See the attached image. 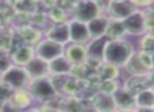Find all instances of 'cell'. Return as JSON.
Returning a JSON list of instances; mask_svg holds the SVG:
<instances>
[{
	"label": "cell",
	"instance_id": "26",
	"mask_svg": "<svg viewBox=\"0 0 154 112\" xmlns=\"http://www.w3.org/2000/svg\"><path fill=\"white\" fill-rule=\"evenodd\" d=\"M140 50L154 53V35L152 33H149L142 38L140 42Z\"/></svg>",
	"mask_w": 154,
	"mask_h": 112
},
{
	"label": "cell",
	"instance_id": "11",
	"mask_svg": "<svg viewBox=\"0 0 154 112\" xmlns=\"http://www.w3.org/2000/svg\"><path fill=\"white\" fill-rule=\"evenodd\" d=\"M116 109L131 110L135 109V96L125 88H118L112 93Z\"/></svg>",
	"mask_w": 154,
	"mask_h": 112
},
{
	"label": "cell",
	"instance_id": "19",
	"mask_svg": "<svg viewBox=\"0 0 154 112\" xmlns=\"http://www.w3.org/2000/svg\"><path fill=\"white\" fill-rule=\"evenodd\" d=\"M108 21L109 18L107 16H103V15H99L97 17L93 18L92 20L88 21L86 24H87V29L89 32L90 39L99 38L102 36H105V32L107 29Z\"/></svg>",
	"mask_w": 154,
	"mask_h": 112
},
{
	"label": "cell",
	"instance_id": "30",
	"mask_svg": "<svg viewBox=\"0 0 154 112\" xmlns=\"http://www.w3.org/2000/svg\"><path fill=\"white\" fill-rule=\"evenodd\" d=\"M147 77H148L149 86H150V88H152V89L154 90V69L150 70Z\"/></svg>",
	"mask_w": 154,
	"mask_h": 112
},
{
	"label": "cell",
	"instance_id": "29",
	"mask_svg": "<svg viewBox=\"0 0 154 112\" xmlns=\"http://www.w3.org/2000/svg\"><path fill=\"white\" fill-rule=\"evenodd\" d=\"M136 6H148L149 4L153 3L154 0H130Z\"/></svg>",
	"mask_w": 154,
	"mask_h": 112
},
{
	"label": "cell",
	"instance_id": "13",
	"mask_svg": "<svg viewBox=\"0 0 154 112\" xmlns=\"http://www.w3.org/2000/svg\"><path fill=\"white\" fill-rule=\"evenodd\" d=\"M11 55L13 64L19 66H24L27 62H29L35 57V48L32 45L22 44L18 46Z\"/></svg>",
	"mask_w": 154,
	"mask_h": 112
},
{
	"label": "cell",
	"instance_id": "5",
	"mask_svg": "<svg viewBox=\"0 0 154 112\" xmlns=\"http://www.w3.org/2000/svg\"><path fill=\"white\" fill-rule=\"evenodd\" d=\"M135 10H137V6L134 5L130 0H109L106 13L110 19L124 20Z\"/></svg>",
	"mask_w": 154,
	"mask_h": 112
},
{
	"label": "cell",
	"instance_id": "1",
	"mask_svg": "<svg viewBox=\"0 0 154 112\" xmlns=\"http://www.w3.org/2000/svg\"><path fill=\"white\" fill-rule=\"evenodd\" d=\"M133 51L132 44L126 39H108L104 47L103 62L124 66Z\"/></svg>",
	"mask_w": 154,
	"mask_h": 112
},
{
	"label": "cell",
	"instance_id": "24",
	"mask_svg": "<svg viewBox=\"0 0 154 112\" xmlns=\"http://www.w3.org/2000/svg\"><path fill=\"white\" fill-rule=\"evenodd\" d=\"M13 42V35L8 29L0 27V50L8 51Z\"/></svg>",
	"mask_w": 154,
	"mask_h": 112
},
{
	"label": "cell",
	"instance_id": "28",
	"mask_svg": "<svg viewBox=\"0 0 154 112\" xmlns=\"http://www.w3.org/2000/svg\"><path fill=\"white\" fill-rule=\"evenodd\" d=\"M13 91H14V89H12L8 85H6L5 83L0 81V102L6 104L8 98L12 95Z\"/></svg>",
	"mask_w": 154,
	"mask_h": 112
},
{
	"label": "cell",
	"instance_id": "12",
	"mask_svg": "<svg viewBox=\"0 0 154 112\" xmlns=\"http://www.w3.org/2000/svg\"><path fill=\"white\" fill-rule=\"evenodd\" d=\"M32 100L34 98L27 89H16L13 91L6 103H8V105L14 109H24L32 105Z\"/></svg>",
	"mask_w": 154,
	"mask_h": 112
},
{
	"label": "cell",
	"instance_id": "21",
	"mask_svg": "<svg viewBox=\"0 0 154 112\" xmlns=\"http://www.w3.org/2000/svg\"><path fill=\"white\" fill-rule=\"evenodd\" d=\"M148 74L146 75H132L129 77V80L126 83L125 89H127L129 92H131L132 94L135 95L137 92H140V90L145 89V88L150 87L148 82Z\"/></svg>",
	"mask_w": 154,
	"mask_h": 112
},
{
	"label": "cell",
	"instance_id": "9",
	"mask_svg": "<svg viewBox=\"0 0 154 112\" xmlns=\"http://www.w3.org/2000/svg\"><path fill=\"white\" fill-rule=\"evenodd\" d=\"M63 55L69 60L72 65L75 64H85L87 60V47L85 44L70 42L67 46L64 47Z\"/></svg>",
	"mask_w": 154,
	"mask_h": 112
},
{
	"label": "cell",
	"instance_id": "3",
	"mask_svg": "<svg viewBox=\"0 0 154 112\" xmlns=\"http://www.w3.org/2000/svg\"><path fill=\"white\" fill-rule=\"evenodd\" d=\"M0 81L10 86L12 89H27L29 84V77L23 66L11 65L3 74H1Z\"/></svg>",
	"mask_w": 154,
	"mask_h": 112
},
{
	"label": "cell",
	"instance_id": "8",
	"mask_svg": "<svg viewBox=\"0 0 154 112\" xmlns=\"http://www.w3.org/2000/svg\"><path fill=\"white\" fill-rule=\"evenodd\" d=\"M69 29V42L85 44L90 40V35L87 29V24L79 20H73L68 22Z\"/></svg>",
	"mask_w": 154,
	"mask_h": 112
},
{
	"label": "cell",
	"instance_id": "15",
	"mask_svg": "<svg viewBox=\"0 0 154 112\" xmlns=\"http://www.w3.org/2000/svg\"><path fill=\"white\" fill-rule=\"evenodd\" d=\"M46 38L58 42L60 44L66 45L69 43V29L68 22H58L46 34Z\"/></svg>",
	"mask_w": 154,
	"mask_h": 112
},
{
	"label": "cell",
	"instance_id": "7",
	"mask_svg": "<svg viewBox=\"0 0 154 112\" xmlns=\"http://www.w3.org/2000/svg\"><path fill=\"white\" fill-rule=\"evenodd\" d=\"M122 21L127 34H130L132 36H140L146 33L145 15L142 11L135 10L131 15H129Z\"/></svg>",
	"mask_w": 154,
	"mask_h": 112
},
{
	"label": "cell",
	"instance_id": "22",
	"mask_svg": "<svg viewBox=\"0 0 154 112\" xmlns=\"http://www.w3.org/2000/svg\"><path fill=\"white\" fill-rule=\"evenodd\" d=\"M126 29L122 20H114L110 19L108 21L107 29L105 32V36L108 39H122L126 35Z\"/></svg>",
	"mask_w": 154,
	"mask_h": 112
},
{
	"label": "cell",
	"instance_id": "16",
	"mask_svg": "<svg viewBox=\"0 0 154 112\" xmlns=\"http://www.w3.org/2000/svg\"><path fill=\"white\" fill-rule=\"evenodd\" d=\"M136 110H154V90L148 87L135 94Z\"/></svg>",
	"mask_w": 154,
	"mask_h": 112
},
{
	"label": "cell",
	"instance_id": "10",
	"mask_svg": "<svg viewBox=\"0 0 154 112\" xmlns=\"http://www.w3.org/2000/svg\"><path fill=\"white\" fill-rule=\"evenodd\" d=\"M24 69L26 71L27 75L29 77V79H38V77H46L49 74L48 71V62L44 61L41 58L37 57L35 55V57L32 58L29 62H27L24 66Z\"/></svg>",
	"mask_w": 154,
	"mask_h": 112
},
{
	"label": "cell",
	"instance_id": "27",
	"mask_svg": "<svg viewBox=\"0 0 154 112\" xmlns=\"http://www.w3.org/2000/svg\"><path fill=\"white\" fill-rule=\"evenodd\" d=\"M13 64L11 55L5 50H0V74H3Z\"/></svg>",
	"mask_w": 154,
	"mask_h": 112
},
{
	"label": "cell",
	"instance_id": "18",
	"mask_svg": "<svg viewBox=\"0 0 154 112\" xmlns=\"http://www.w3.org/2000/svg\"><path fill=\"white\" fill-rule=\"evenodd\" d=\"M72 64L64 55L55 58L48 62V71L51 75H67L69 74Z\"/></svg>",
	"mask_w": 154,
	"mask_h": 112
},
{
	"label": "cell",
	"instance_id": "17",
	"mask_svg": "<svg viewBox=\"0 0 154 112\" xmlns=\"http://www.w3.org/2000/svg\"><path fill=\"white\" fill-rule=\"evenodd\" d=\"M92 105L97 110L100 111H113L116 109L113 95L111 93L101 91V90L93 95Z\"/></svg>",
	"mask_w": 154,
	"mask_h": 112
},
{
	"label": "cell",
	"instance_id": "32",
	"mask_svg": "<svg viewBox=\"0 0 154 112\" xmlns=\"http://www.w3.org/2000/svg\"><path fill=\"white\" fill-rule=\"evenodd\" d=\"M0 77H1V74H0Z\"/></svg>",
	"mask_w": 154,
	"mask_h": 112
},
{
	"label": "cell",
	"instance_id": "6",
	"mask_svg": "<svg viewBox=\"0 0 154 112\" xmlns=\"http://www.w3.org/2000/svg\"><path fill=\"white\" fill-rule=\"evenodd\" d=\"M101 15L97 3L93 0H80L73 8V19L87 23Z\"/></svg>",
	"mask_w": 154,
	"mask_h": 112
},
{
	"label": "cell",
	"instance_id": "23",
	"mask_svg": "<svg viewBox=\"0 0 154 112\" xmlns=\"http://www.w3.org/2000/svg\"><path fill=\"white\" fill-rule=\"evenodd\" d=\"M119 66L113 64L103 62L97 68V77L101 81H108V80H116L119 77Z\"/></svg>",
	"mask_w": 154,
	"mask_h": 112
},
{
	"label": "cell",
	"instance_id": "14",
	"mask_svg": "<svg viewBox=\"0 0 154 112\" xmlns=\"http://www.w3.org/2000/svg\"><path fill=\"white\" fill-rule=\"evenodd\" d=\"M124 67L126 68L128 74L131 75H146L150 71V69L145 65L143 60L140 59L138 51H133Z\"/></svg>",
	"mask_w": 154,
	"mask_h": 112
},
{
	"label": "cell",
	"instance_id": "20",
	"mask_svg": "<svg viewBox=\"0 0 154 112\" xmlns=\"http://www.w3.org/2000/svg\"><path fill=\"white\" fill-rule=\"evenodd\" d=\"M107 40L108 38L106 36H102V37L92 39L90 44L87 46V58L103 61V51Z\"/></svg>",
	"mask_w": 154,
	"mask_h": 112
},
{
	"label": "cell",
	"instance_id": "2",
	"mask_svg": "<svg viewBox=\"0 0 154 112\" xmlns=\"http://www.w3.org/2000/svg\"><path fill=\"white\" fill-rule=\"evenodd\" d=\"M27 90L31 92L32 98L39 101H51L58 94V91L48 75L31 80Z\"/></svg>",
	"mask_w": 154,
	"mask_h": 112
},
{
	"label": "cell",
	"instance_id": "4",
	"mask_svg": "<svg viewBox=\"0 0 154 112\" xmlns=\"http://www.w3.org/2000/svg\"><path fill=\"white\" fill-rule=\"evenodd\" d=\"M64 47L65 45L46 38L37 43L35 47V55L44 61L49 62L55 58L62 56L64 53Z\"/></svg>",
	"mask_w": 154,
	"mask_h": 112
},
{
	"label": "cell",
	"instance_id": "25",
	"mask_svg": "<svg viewBox=\"0 0 154 112\" xmlns=\"http://www.w3.org/2000/svg\"><path fill=\"white\" fill-rule=\"evenodd\" d=\"M20 36L21 38L24 40L25 44H34V43H37L39 37V33L35 29H31V27H24L20 31Z\"/></svg>",
	"mask_w": 154,
	"mask_h": 112
},
{
	"label": "cell",
	"instance_id": "31",
	"mask_svg": "<svg viewBox=\"0 0 154 112\" xmlns=\"http://www.w3.org/2000/svg\"><path fill=\"white\" fill-rule=\"evenodd\" d=\"M5 105V103H2V102H0V111L3 109V106Z\"/></svg>",
	"mask_w": 154,
	"mask_h": 112
}]
</instances>
